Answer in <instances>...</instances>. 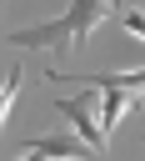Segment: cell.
Listing matches in <instances>:
<instances>
[{
  "instance_id": "6da1fadb",
  "label": "cell",
  "mask_w": 145,
  "mask_h": 161,
  "mask_svg": "<svg viewBox=\"0 0 145 161\" xmlns=\"http://www.w3.org/2000/svg\"><path fill=\"white\" fill-rule=\"evenodd\" d=\"M110 0H75L60 20H45V25H30V30H15L10 45H50V50H75L100 20H110Z\"/></svg>"
},
{
  "instance_id": "7a4b0ae2",
  "label": "cell",
  "mask_w": 145,
  "mask_h": 161,
  "mask_svg": "<svg viewBox=\"0 0 145 161\" xmlns=\"http://www.w3.org/2000/svg\"><path fill=\"white\" fill-rule=\"evenodd\" d=\"M95 86H85L80 96H65V101H55V111L65 116V121H75V136H80V146L90 151V156H105V131H100V116H95Z\"/></svg>"
},
{
  "instance_id": "3957f363",
  "label": "cell",
  "mask_w": 145,
  "mask_h": 161,
  "mask_svg": "<svg viewBox=\"0 0 145 161\" xmlns=\"http://www.w3.org/2000/svg\"><path fill=\"white\" fill-rule=\"evenodd\" d=\"M30 151H40L45 161H50V156H60V161H85V156H90L75 136H35V141H30Z\"/></svg>"
},
{
  "instance_id": "277c9868",
  "label": "cell",
  "mask_w": 145,
  "mask_h": 161,
  "mask_svg": "<svg viewBox=\"0 0 145 161\" xmlns=\"http://www.w3.org/2000/svg\"><path fill=\"white\" fill-rule=\"evenodd\" d=\"M15 91H20V65H10V75H5V86H0V131H5V116H10Z\"/></svg>"
},
{
  "instance_id": "5b68a950",
  "label": "cell",
  "mask_w": 145,
  "mask_h": 161,
  "mask_svg": "<svg viewBox=\"0 0 145 161\" xmlns=\"http://www.w3.org/2000/svg\"><path fill=\"white\" fill-rule=\"evenodd\" d=\"M120 25H125L130 35H140V40H145V10H120Z\"/></svg>"
},
{
  "instance_id": "8992f818",
  "label": "cell",
  "mask_w": 145,
  "mask_h": 161,
  "mask_svg": "<svg viewBox=\"0 0 145 161\" xmlns=\"http://www.w3.org/2000/svg\"><path fill=\"white\" fill-rule=\"evenodd\" d=\"M25 161H45V156H40V151H30V156H25Z\"/></svg>"
}]
</instances>
